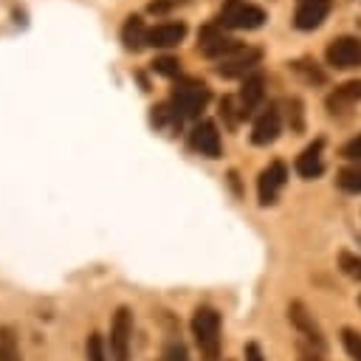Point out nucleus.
Masks as SVG:
<instances>
[{
    "label": "nucleus",
    "instance_id": "13",
    "mask_svg": "<svg viewBox=\"0 0 361 361\" xmlns=\"http://www.w3.org/2000/svg\"><path fill=\"white\" fill-rule=\"evenodd\" d=\"M288 319L293 322V327H296L299 333H305V338H310L316 347H324L322 330H319V324L313 322V316L305 310V305H302V302H290V305H288Z\"/></svg>",
    "mask_w": 361,
    "mask_h": 361
},
{
    "label": "nucleus",
    "instance_id": "28",
    "mask_svg": "<svg viewBox=\"0 0 361 361\" xmlns=\"http://www.w3.org/2000/svg\"><path fill=\"white\" fill-rule=\"evenodd\" d=\"M302 361H319V358H316V355H305Z\"/></svg>",
    "mask_w": 361,
    "mask_h": 361
},
{
    "label": "nucleus",
    "instance_id": "16",
    "mask_svg": "<svg viewBox=\"0 0 361 361\" xmlns=\"http://www.w3.org/2000/svg\"><path fill=\"white\" fill-rule=\"evenodd\" d=\"M186 37V25L183 23H161L155 28H149V45L152 48H172Z\"/></svg>",
    "mask_w": 361,
    "mask_h": 361
},
{
    "label": "nucleus",
    "instance_id": "15",
    "mask_svg": "<svg viewBox=\"0 0 361 361\" xmlns=\"http://www.w3.org/2000/svg\"><path fill=\"white\" fill-rule=\"evenodd\" d=\"M121 42H124V48L133 51V54H138L144 45H149V31H147V25H144V20H141L138 14L127 17V23H124V28H121Z\"/></svg>",
    "mask_w": 361,
    "mask_h": 361
},
{
    "label": "nucleus",
    "instance_id": "7",
    "mask_svg": "<svg viewBox=\"0 0 361 361\" xmlns=\"http://www.w3.org/2000/svg\"><path fill=\"white\" fill-rule=\"evenodd\" d=\"M327 62L338 71L361 65V39L355 37H338L327 45Z\"/></svg>",
    "mask_w": 361,
    "mask_h": 361
},
{
    "label": "nucleus",
    "instance_id": "1",
    "mask_svg": "<svg viewBox=\"0 0 361 361\" xmlns=\"http://www.w3.org/2000/svg\"><path fill=\"white\" fill-rule=\"evenodd\" d=\"M192 333L206 361L220 358V313L214 307H197L192 316Z\"/></svg>",
    "mask_w": 361,
    "mask_h": 361
},
{
    "label": "nucleus",
    "instance_id": "23",
    "mask_svg": "<svg viewBox=\"0 0 361 361\" xmlns=\"http://www.w3.org/2000/svg\"><path fill=\"white\" fill-rule=\"evenodd\" d=\"M341 341H344V350H347L355 361H361V336H358L355 330H344V333H341Z\"/></svg>",
    "mask_w": 361,
    "mask_h": 361
},
{
    "label": "nucleus",
    "instance_id": "6",
    "mask_svg": "<svg viewBox=\"0 0 361 361\" xmlns=\"http://www.w3.org/2000/svg\"><path fill=\"white\" fill-rule=\"evenodd\" d=\"M285 180H288V166H285L282 161L268 164V166L259 172V180H257L259 206H271V203H276V197H279Z\"/></svg>",
    "mask_w": 361,
    "mask_h": 361
},
{
    "label": "nucleus",
    "instance_id": "17",
    "mask_svg": "<svg viewBox=\"0 0 361 361\" xmlns=\"http://www.w3.org/2000/svg\"><path fill=\"white\" fill-rule=\"evenodd\" d=\"M358 99H361V79L344 82L341 87H336V90L327 96V107H330V113H341V110L353 107Z\"/></svg>",
    "mask_w": 361,
    "mask_h": 361
},
{
    "label": "nucleus",
    "instance_id": "26",
    "mask_svg": "<svg viewBox=\"0 0 361 361\" xmlns=\"http://www.w3.org/2000/svg\"><path fill=\"white\" fill-rule=\"evenodd\" d=\"M341 155L350 158V161H361V135L353 138V141H347V144L341 147Z\"/></svg>",
    "mask_w": 361,
    "mask_h": 361
},
{
    "label": "nucleus",
    "instance_id": "9",
    "mask_svg": "<svg viewBox=\"0 0 361 361\" xmlns=\"http://www.w3.org/2000/svg\"><path fill=\"white\" fill-rule=\"evenodd\" d=\"M279 110L274 107V104H268L259 116H257V121H254V130H251V141L257 144V147H268V144H274L276 141V135H279Z\"/></svg>",
    "mask_w": 361,
    "mask_h": 361
},
{
    "label": "nucleus",
    "instance_id": "21",
    "mask_svg": "<svg viewBox=\"0 0 361 361\" xmlns=\"http://www.w3.org/2000/svg\"><path fill=\"white\" fill-rule=\"evenodd\" d=\"M85 353H87V361H110L107 353H104V338H102L99 333H90V336H87Z\"/></svg>",
    "mask_w": 361,
    "mask_h": 361
},
{
    "label": "nucleus",
    "instance_id": "5",
    "mask_svg": "<svg viewBox=\"0 0 361 361\" xmlns=\"http://www.w3.org/2000/svg\"><path fill=\"white\" fill-rule=\"evenodd\" d=\"M197 48H200V54H203V56L226 59V56L237 54L243 45H240L237 39L226 37V34H223V28H217V25H206V28L200 31V37H197Z\"/></svg>",
    "mask_w": 361,
    "mask_h": 361
},
{
    "label": "nucleus",
    "instance_id": "11",
    "mask_svg": "<svg viewBox=\"0 0 361 361\" xmlns=\"http://www.w3.org/2000/svg\"><path fill=\"white\" fill-rule=\"evenodd\" d=\"M259 59H262V51H259V48H240L237 54L220 59L217 73H220V76H228V79H231V76H243V73L251 71Z\"/></svg>",
    "mask_w": 361,
    "mask_h": 361
},
{
    "label": "nucleus",
    "instance_id": "4",
    "mask_svg": "<svg viewBox=\"0 0 361 361\" xmlns=\"http://www.w3.org/2000/svg\"><path fill=\"white\" fill-rule=\"evenodd\" d=\"M130 338H133V313L130 307H118L110 322V361H130Z\"/></svg>",
    "mask_w": 361,
    "mask_h": 361
},
{
    "label": "nucleus",
    "instance_id": "19",
    "mask_svg": "<svg viewBox=\"0 0 361 361\" xmlns=\"http://www.w3.org/2000/svg\"><path fill=\"white\" fill-rule=\"evenodd\" d=\"M338 186L344 189V192H353V195H358L361 192V161L358 164H353V166H344L341 172H338Z\"/></svg>",
    "mask_w": 361,
    "mask_h": 361
},
{
    "label": "nucleus",
    "instance_id": "18",
    "mask_svg": "<svg viewBox=\"0 0 361 361\" xmlns=\"http://www.w3.org/2000/svg\"><path fill=\"white\" fill-rule=\"evenodd\" d=\"M0 361H20L14 327H0Z\"/></svg>",
    "mask_w": 361,
    "mask_h": 361
},
{
    "label": "nucleus",
    "instance_id": "8",
    "mask_svg": "<svg viewBox=\"0 0 361 361\" xmlns=\"http://www.w3.org/2000/svg\"><path fill=\"white\" fill-rule=\"evenodd\" d=\"M333 0H296V11H293V25L302 31H313L324 23V17L330 14Z\"/></svg>",
    "mask_w": 361,
    "mask_h": 361
},
{
    "label": "nucleus",
    "instance_id": "3",
    "mask_svg": "<svg viewBox=\"0 0 361 361\" xmlns=\"http://www.w3.org/2000/svg\"><path fill=\"white\" fill-rule=\"evenodd\" d=\"M265 23V11L254 3L245 0H226L217 17V25L223 28H240V31H254Z\"/></svg>",
    "mask_w": 361,
    "mask_h": 361
},
{
    "label": "nucleus",
    "instance_id": "24",
    "mask_svg": "<svg viewBox=\"0 0 361 361\" xmlns=\"http://www.w3.org/2000/svg\"><path fill=\"white\" fill-rule=\"evenodd\" d=\"M161 361H186V347H183L180 341H169Z\"/></svg>",
    "mask_w": 361,
    "mask_h": 361
},
{
    "label": "nucleus",
    "instance_id": "20",
    "mask_svg": "<svg viewBox=\"0 0 361 361\" xmlns=\"http://www.w3.org/2000/svg\"><path fill=\"white\" fill-rule=\"evenodd\" d=\"M338 268H341L347 276H353V279L361 282V257H355V254H350V251H341V254H338Z\"/></svg>",
    "mask_w": 361,
    "mask_h": 361
},
{
    "label": "nucleus",
    "instance_id": "22",
    "mask_svg": "<svg viewBox=\"0 0 361 361\" xmlns=\"http://www.w3.org/2000/svg\"><path fill=\"white\" fill-rule=\"evenodd\" d=\"M152 71L155 73H164V76H178L180 73V62L175 56H158L152 62Z\"/></svg>",
    "mask_w": 361,
    "mask_h": 361
},
{
    "label": "nucleus",
    "instance_id": "10",
    "mask_svg": "<svg viewBox=\"0 0 361 361\" xmlns=\"http://www.w3.org/2000/svg\"><path fill=\"white\" fill-rule=\"evenodd\" d=\"M189 144L195 152L206 155V158H217L220 155V133L212 121H200L195 124V130L189 133Z\"/></svg>",
    "mask_w": 361,
    "mask_h": 361
},
{
    "label": "nucleus",
    "instance_id": "27",
    "mask_svg": "<svg viewBox=\"0 0 361 361\" xmlns=\"http://www.w3.org/2000/svg\"><path fill=\"white\" fill-rule=\"evenodd\" d=\"M243 355H245V361H265V358H262V350H259V344H257V341H248Z\"/></svg>",
    "mask_w": 361,
    "mask_h": 361
},
{
    "label": "nucleus",
    "instance_id": "25",
    "mask_svg": "<svg viewBox=\"0 0 361 361\" xmlns=\"http://www.w3.org/2000/svg\"><path fill=\"white\" fill-rule=\"evenodd\" d=\"M293 71L305 73V79H310V82H324V73L316 68V62H310V68H305V62H296V65H293Z\"/></svg>",
    "mask_w": 361,
    "mask_h": 361
},
{
    "label": "nucleus",
    "instance_id": "12",
    "mask_svg": "<svg viewBox=\"0 0 361 361\" xmlns=\"http://www.w3.org/2000/svg\"><path fill=\"white\" fill-rule=\"evenodd\" d=\"M262 85H265L262 76H248V79L243 82V87H240V93H237V118L254 116V110L259 107L262 93H265Z\"/></svg>",
    "mask_w": 361,
    "mask_h": 361
},
{
    "label": "nucleus",
    "instance_id": "2",
    "mask_svg": "<svg viewBox=\"0 0 361 361\" xmlns=\"http://www.w3.org/2000/svg\"><path fill=\"white\" fill-rule=\"evenodd\" d=\"M209 99H212V93H209V87H206L203 82L186 79V82H180V85L172 87L169 107L175 110V116H178L180 121H183V118H197L200 110L209 104Z\"/></svg>",
    "mask_w": 361,
    "mask_h": 361
},
{
    "label": "nucleus",
    "instance_id": "14",
    "mask_svg": "<svg viewBox=\"0 0 361 361\" xmlns=\"http://www.w3.org/2000/svg\"><path fill=\"white\" fill-rule=\"evenodd\" d=\"M322 149H324V138H316L313 144H307V147L302 149V155L296 158V172H299L302 178H316V175H322V169H324Z\"/></svg>",
    "mask_w": 361,
    "mask_h": 361
}]
</instances>
